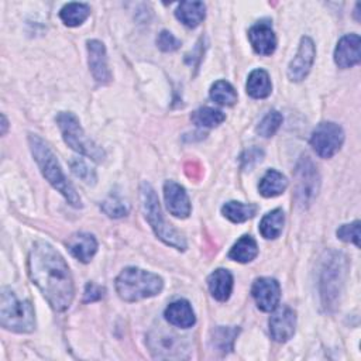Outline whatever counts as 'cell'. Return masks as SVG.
<instances>
[{"mask_svg":"<svg viewBox=\"0 0 361 361\" xmlns=\"http://www.w3.org/2000/svg\"><path fill=\"white\" fill-rule=\"evenodd\" d=\"M28 275L49 306L66 310L75 295L73 279L63 257L48 243L37 241L28 255Z\"/></svg>","mask_w":361,"mask_h":361,"instance_id":"6da1fadb","label":"cell"},{"mask_svg":"<svg viewBox=\"0 0 361 361\" xmlns=\"http://www.w3.org/2000/svg\"><path fill=\"white\" fill-rule=\"evenodd\" d=\"M28 144L42 176L69 202V204H72L73 207H80L82 200L79 195L65 176L55 154L51 151L48 144L37 134L28 135Z\"/></svg>","mask_w":361,"mask_h":361,"instance_id":"7a4b0ae2","label":"cell"},{"mask_svg":"<svg viewBox=\"0 0 361 361\" xmlns=\"http://www.w3.org/2000/svg\"><path fill=\"white\" fill-rule=\"evenodd\" d=\"M348 271L347 257L337 251L327 252L320 272V296L326 310H334L340 302Z\"/></svg>","mask_w":361,"mask_h":361,"instance_id":"3957f363","label":"cell"},{"mask_svg":"<svg viewBox=\"0 0 361 361\" xmlns=\"http://www.w3.org/2000/svg\"><path fill=\"white\" fill-rule=\"evenodd\" d=\"M164 288L162 278L141 268L128 267L116 278V290L126 302H137L158 295Z\"/></svg>","mask_w":361,"mask_h":361,"instance_id":"277c9868","label":"cell"},{"mask_svg":"<svg viewBox=\"0 0 361 361\" xmlns=\"http://www.w3.org/2000/svg\"><path fill=\"white\" fill-rule=\"evenodd\" d=\"M140 199H141V207L145 214V219L148 220V223L152 227L157 237L159 240H162L166 245H171L176 250L183 251L186 248V241H185L183 235L176 228H173L171 224H168L165 221V219L161 213L157 193L148 182L141 183Z\"/></svg>","mask_w":361,"mask_h":361,"instance_id":"5b68a950","label":"cell"},{"mask_svg":"<svg viewBox=\"0 0 361 361\" xmlns=\"http://www.w3.org/2000/svg\"><path fill=\"white\" fill-rule=\"evenodd\" d=\"M0 324L14 333H31L35 329L34 307L28 300H20L8 288L1 289Z\"/></svg>","mask_w":361,"mask_h":361,"instance_id":"8992f818","label":"cell"},{"mask_svg":"<svg viewBox=\"0 0 361 361\" xmlns=\"http://www.w3.org/2000/svg\"><path fill=\"white\" fill-rule=\"evenodd\" d=\"M56 124L61 130L62 138L68 147L76 152L93 159L94 162H102L106 158L104 149L97 145L90 137L83 131L78 117L69 111H61L56 116Z\"/></svg>","mask_w":361,"mask_h":361,"instance_id":"52a82bcc","label":"cell"},{"mask_svg":"<svg viewBox=\"0 0 361 361\" xmlns=\"http://www.w3.org/2000/svg\"><path fill=\"white\" fill-rule=\"evenodd\" d=\"M295 179H296L295 199L299 206L305 207L310 204L312 200L316 197L319 185H320L319 171L307 155L302 157L300 161L298 162L295 169Z\"/></svg>","mask_w":361,"mask_h":361,"instance_id":"ba28073f","label":"cell"},{"mask_svg":"<svg viewBox=\"0 0 361 361\" xmlns=\"http://www.w3.org/2000/svg\"><path fill=\"white\" fill-rule=\"evenodd\" d=\"M344 131L333 121H323L316 126L310 137V145L322 158H331L343 145Z\"/></svg>","mask_w":361,"mask_h":361,"instance_id":"9c48e42d","label":"cell"},{"mask_svg":"<svg viewBox=\"0 0 361 361\" xmlns=\"http://www.w3.org/2000/svg\"><path fill=\"white\" fill-rule=\"evenodd\" d=\"M183 337L166 331H152L148 336V345L157 358H182L186 348Z\"/></svg>","mask_w":361,"mask_h":361,"instance_id":"30bf717a","label":"cell"},{"mask_svg":"<svg viewBox=\"0 0 361 361\" xmlns=\"http://www.w3.org/2000/svg\"><path fill=\"white\" fill-rule=\"evenodd\" d=\"M314 55H316L314 42L312 41V38L303 37L300 39V44H299L295 58L290 61V63L288 66V78L292 82L303 80L307 76V73L310 72V68L314 61Z\"/></svg>","mask_w":361,"mask_h":361,"instance_id":"8fae6325","label":"cell"},{"mask_svg":"<svg viewBox=\"0 0 361 361\" xmlns=\"http://www.w3.org/2000/svg\"><path fill=\"white\" fill-rule=\"evenodd\" d=\"M251 295L262 312H272L281 299V286L274 278H258L254 281Z\"/></svg>","mask_w":361,"mask_h":361,"instance_id":"7c38bea8","label":"cell"},{"mask_svg":"<svg viewBox=\"0 0 361 361\" xmlns=\"http://www.w3.org/2000/svg\"><path fill=\"white\" fill-rule=\"evenodd\" d=\"M296 314L289 306L275 309L269 319V333L276 343H285L295 334Z\"/></svg>","mask_w":361,"mask_h":361,"instance_id":"4fadbf2b","label":"cell"},{"mask_svg":"<svg viewBox=\"0 0 361 361\" xmlns=\"http://www.w3.org/2000/svg\"><path fill=\"white\" fill-rule=\"evenodd\" d=\"M164 197L166 209L171 214L179 219H186L190 214L192 206L183 186L173 180H166L164 185Z\"/></svg>","mask_w":361,"mask_h":361,"instance_id":"5bb4252c","label":"cell"},{"mask_svg":"<svg viewBox=\"0 0 361 361\" xmlns=\"http://www.w3.org/2000/svg\"><path fill=\"white\" fill-rule=\"evenodd\" d=\"M89 54V68L99 85H107L111 80V72L107 65V54L103 42L97 39L87 41Z\"/></svg>","mask_w":361,"mask_h":361,"instance_id":"9a60e30c","label":"cell"},{"mask_svg":"<svg viewBox=\"0 0 361 361\" xmlns=\"http://www.w3.org/2000/svg\"><path fill=\"white\" fill-rule=\"evenodd\" d=\"M361 38L358 34H347L340 38L334 49V62L338 68H353L361 59Z\"/></svg>","mask_w":361,"mask_h":361,"instance_id":"2e32d148","label":"cell"},{"mask_svg":"<svg viewBox=\"0 0 361 361\" xmlns=\"http://www.w3.org/2000/svg\"><path fill=\"white\" fill-rule=\"evenodd\" d=\"M248 38L254 51L259 55H271L276 48V37L268 21L254 24L248 31Z\"/></svg>","mask_w":361,"mask_h":361,"instance_id":"e0dca14e","label":"cell"},{"mask_svg":"<svg viewBox=\"0 0 361 361\" xmlns=\"http://www.w3.org/2000/svg\"><path fill=\"white\" fill-rule=\"evenodd\" d=\"M66 247L69 250V252L79 259L80 262H89L93 255L97 251V241L92 234L87 233H75L72 234L68 241H66Z\"/></svg>","mask_w":361,"mask_h":361,"instance_id":"ac0fdd59","label":"cell"},{"mask_svg":"<svg viewBox=\"0 0 361 361\" xmlns=\"http://www.w3.org/2000/svg\"><path fill=\"white\" fill-rule=\"evenodd\" d=\"M165 319L171 324H173L176 327H182V329H189L196 322L195 312H193L190 303L185 299H179V300L172 302L165 309Z\"/></svg>","mask_w":361,"mask_h":361,"instance_id":"d6986e66","label":"cell"},{"mask_svg":"<svg viewBox=\"0 0 361 361\" xmlns=\"http://www.w3.org/2000/svg\"><path fill=\"white\" fill-rule=\"evenodd\" d=\"M207 285L212 296L220 302H224L231 295L233 275L230 274V271L219 268L209 275Z\"/></svg>","mask_w":361,"mask_h":361,"instance_id":"ffe728a7","label":"cell"},{"mask_svg":"<svg viewBox=\"0 0 361 361\" xmlns=\"http://www.w3.org/2000/svg\"><path fill=\"white\" fill-rule=\"evenodd\" d=\"M176 18L186 27H197L206 16V6L202 1H182L175 10Z\"/></svg>","mask_w":361,"mask_h":361,"instance_id":"44dd1931","label":"cell"},{"mask_svg":"<svg viewBox=\"0 0 361 361\" xmlns=\"http://www.w3.org/2000/svg\"><path fill=\"white\" fill-rule=\"evenodd\" d=\"M247 93L254 99H265L271 94L272 83L269 75L264 69H254L247 79Z\"/></svg>","mask_w":361,"mask_h":361,"instance_id":"7402d4cb","label":"cell"},{"mask_svg":"<svg viewBox=\"0 0 361 361\" xmlns=\"http://www.w3.org/2000/svg\"><path fill=\"white\" fill-rule=\"evenodd\" d=\"M286 188H288L286 178L275 169H269L262 176V179L259 180V185H258V190L264 197L279 196L285 192Z\"/></svg>","mask_w":361,"mask_h":361,"instance_id":"603a6c76","label":"cell"},{"mask_svg":"<svg viewBox=\"0 0 361 361\" xmlns=\"http://www.w3.org/2000/svg\"><path fill=\"white\" fill-rule=\"evenodd\" d=\"M238 334L237 327H224L219 326L212 330L210 334V347L212 350L220 353V354H227L228 351L233 350L234 340Z\"/></svg>","mask_w":361,"mask_h":361,"instance_id":"cb8c5ba5","label":"cell"},{"mask_svg":"<svg viewBox=\"0 0 361 361\" xmlns=\"http://www.w3.org/2000/svg\"><path fill=\"white\" fill-rule=\"evenodd\" d=\"M257 254H258L257 241L251 235L245 234V235L240 237L237 240V243L231 247V250L228 252V258L233 261L245 264V262L252 261L257 257Z\"/></svg>","mask_w":361,"mask_h":361,"instance_id":"d4e9b609","label":"cell"},{"mask_svg":"<svg viewBox=\"0 0 361 361\" xmlns=\"http://www.w3.org/2000/svg\"><path fill=\"white\" fill-rule=\"evenodd\" d=\"M283 223H285L283 212L281 209H274L262 217L259 223V233L267 240H275L281 235L283 230Z\"/></svg>","mask_w":361,"mask_h":361,"instance_id":"484cf974","label":"cell"},{"mask_svg":"<svg viewBox=\"0 0 361 361\" xmlns=\"http://www.w3.org/2000/svg\"><path fill=\"white\" fill-rule=\"evenodd\" d=\"M258 212V206L254 203H241V202H227L221 207V213L233 223H244L248 219H252Z\"/></svg>","mask_w":361,"mask_h":361,"instance_id":"4316f807","label":"cell"},{"mask_svg":"<svg viewBox=\"0 0 361 361\" xmlns=\"http://www.w3.org/2000/svg\"><path fill=\"white\" fill-rule=\"evenodd\" d=\"M89 14L90 7L86 3H68L59 11L61 20L68 27L80 25L89 17Z\"/></svg>","mask_w":361,"mask_h":361,"instance_id":"83f0119b","label":"cell"},{"mask_svg":"<svg viewBox=\"0 0 361 361\" xmlns=\"http://www.w3.org/2000/svg\"><path fill=\"white\" fill-rule=\"evenodd\" d=\"M210 99L221 106H233L237 102V92L227 80H217L210 87Z\"/></svg>","mask_w":361,"mask_h":361,"instance_id":"f1b7e54d","label":"cell"},{"mask_svg":"<svg viewBox=\"0 0 361 361\" xmlns=\"http://www.w3.org/2000/svg\"><path fill=\"white\" fill-rule=\"evenodd\" d=\"M190 118L196 126L210 128L221 124L226 120V116L220 110L212 107H200L192 113Z\"/></svg>","mask_w":361,"mask_h":361,"instance_id":"f546056e","label":"cell"},{"mask_svg":"<svg viewBox=\"0 0 361 361\" xmlns=\"http://www.w3.org/2000/svg\"><path fill=\"white\" fill-rule=\"evenodd\" d=\"M281 124H282V114L279 111H276V110H272L259 121V124L257 126L255 131L261 137L268 138V137L274 135L278 131Z\"/></svg>","mask_w":361,"mask_h":361,"instance_id":"4dcf8cb0","label":"cell"},{"mask_svg":"<svg viewBox=\"0 0 361 361\" xmlns=\"http://www.w3.org/2000/svg\"><path fill=\"white\" fill-rule=\"evenodd\" d=\"M71 169L73 175L79 179H82L87 185H94L96 183V172L92 169L82 158H73L71 161Z\"/></svg>","mask_w":361,"mask_h":361,"instance_id":"1f68e13d","label":"cell"},{"mask_svg":"<svg viewBox=\"0 0 361 361\" xmlns=\"http://www.w3.org/2000/svg\"><path fill=\"white\" fill-rule=\"evenodd\" d=\"M102 210L109 216V217H123L127 214V206L121 199L117 196H110L102 203Z\"/></svg>","mask_w":361,"mask_h":361,"instance_id":"d6a6232c","label":"cell"},{"mask_svg":"<svg viewBox=\"0 0 361 361\" xmlns=\"http://www.w3.org/2000/svg\"><path fill=\"white\" fill-rule=\"evenodd\" d=\"M337 237L345 243H353L360 247V221L355 220L350 224H343L337 228Z\"/></svg>","mask_w":361,"mask_h":361,"instance_id":"836d02e7","label":"cell"},{"mask_svg":"<svg viewBox=\"0 0 361 361\" xmlns=\"http://www.w3.org/2000/svg\"><path fill=\"white\" fill-rule=\"evenodd\" d=\"M157 45L164 52H172L180 47V41L169 31H161L157 37Z\"/></svg>","mask_w":361,"mask_h":361,"instance_id":"e575fe53","label":"cell"},{"mask_svg":"<svg viewBox=\"0 0 361 361\" xmlns=\"http://www.w3.org/2000/svg\"><path fill=\"white\" fill-rule=\"evenodd\" d=\"M264 157L262 149L259 148H250L247 149L243 155H241V162H243V168H252L255 164H258Z\"/></svg>","mask_w":361,"mask_h":361,"instance_id":"d590c367","label":"cell"},{"mask_svg":"<svg viewBox=\"0 0 361 361\" xmlns=\"http://www.w3.org/2000/svg\"><path fill=\"white\" fill-rule=\"evenodd\" d=\"M104 296V288L94 285L93 282H89L85 288V296L83 302H96Z\"/></svg>","mask_w":361,"mask_h":361,"instance_id":"8d00e7d4","label":"cell"},{"mask_svg":"<svg viewBox=\"0 0 361 361\" xmlns=\"http://www.w3.org/2000/svg\"><path fill=\"white\" fill-rule=\"evenodd\" d=\"M7 127H8V123H7V118L4 114H1V134L4 135L6 131H7Z\"/></svg>","mask_w":361,"mask_h":361,"instance_id":"74e56055","label":"cell"}]
</instances>
